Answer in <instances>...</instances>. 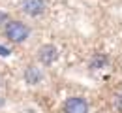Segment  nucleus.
I'll use <instances>...</instances> for the list:
<instances>
[{"label":"nucleus","instance_id":"nucleus-1","mask_svg":"<svg viewBox=\"0 0 122 113\" xmlns=\"http://www.w3.org/2000/svg\"><path fill=\"white\" fill-rule=\"evenodd\" d=\"M4 34L10 42L13 43H23L28 34H30V28L23 23V21H15V19H10L6 25H4Z\"/></svg>","mask_w":122,"mask_h":113},{"label":"nucleus","instance_id":"nucleus-2","mask_svg":"<svg viewBox=\"0 0 122 113\" xmlns=\"http://www.w3.org/2000/svg\"><path fill=\"white\" fill-rule=\"evenodd\" d=\"M62 111L64 113H88V104L81 96H70L64 102Z\"/></svg>","mask_w":122,"mask_h":113},{"label":"nucleus","instance_id":"nucleus-3","mask_svg":"<svg viewBox=\"0 0 122 113\" xmlns=\"http://www.w3.org/2000/svg\"><path fill=\"white\" fill-rule=\"evenodd\" d=\"M21 10L30 17H38L47 10V2L45 0H23Z\"/></svg>","mask_w":122,"mask_h":113},{"label":"nucleus","instance_id":"nucleus-4","mask_svg":"<svg viewBox=\"0 0 122 113\" xmlns=\"http://www.w3.org/2000/svg\"><path fill=\"white\" fill-rule=\"evenodd\" d=\"M38 59H40V62L41 64H53L56 59H58V49L55 47V45H51V43H47V45H41V47L38 49Z\"/></svg>","mask_w":122,"mask_h":113},{"label":"nucleus","instance_id":"nucleus-5","mask_svg":"<svg viewBox=\"0 0 122 113\" xmlns=\"http://www.w3.org/2000/svg\"><path fill=\"white\" fill-rule=\"evenodd\" d=\"M43 79V72L38 68V66H26V70H25V81L26 83H30V85H38L40 81Z\"/></svg>","mask_w":122,"mask_h":113},{"label":"nucleus","instance_id":"nucleus-6","mask_svg":"<svg viewBox=\"0 0 122 113\" xmlns=\"http://www.w3.org/2000/svg\"><path fill=\"white\" fill-rule=\"evenodd\" d=\"M6 96H8V87H6V83L0 79V106L6 102Z\"/></svg>","mask_w":122,"mask_h":113},{"label":"nucleus","instance_id":"nucleus-7","mask_svg":"<svg viewBox=\"0 0 122 113\" xmlns=\"http://www.w3.org/2000/svg\"><path fill=\"white\" fill-rule=\"evenodd\" d=\"M115 108H117L118 113H122V91L115 94Z\"/></svg>","mask_w":122,"mask_h":113},{"label":"nucleus","instance_id":"nucleus-8","mask_svg":"<svg viewBox=\"0 0 122 113\" xmlns=\"http://www.w3.org/2000/svg\"><path fill=\"white\" fill-rule=\"evenodd\" d=\"M0 55H4V57H6V55H10V51H8L6 47H2V45H0Z\"/></svg>","mask_w":122,"mask_h":113}]
</instances>
